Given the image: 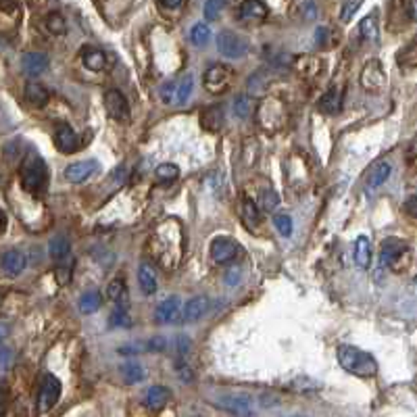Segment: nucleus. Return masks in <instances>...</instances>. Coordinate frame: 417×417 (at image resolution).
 I'll return each mask as SVG.
<instances>
[{
  "label": "nucleus",
  "instance_id": "obj_1",
  "mask_svg": "<svg viewBox=\"0 0 417 417\" xmlns=\"http://www.w3.org/2000/svg\"><path fill=\"white\" fill-rule=\"evenodd\" d=\"M336 355H338V363L342 365V369H347L353 376L374 378L378 374V361L369 353H365L353 345H340Z\"/></svg>",
  "mask_w": 417,
  "mask_h": 417
},
{
  "label": "nucleus",
  "instance_id": "obj_2",
  "mask_svg": "<svg viewBox=\"0 0 417 417\" xmlns=\"http://www.w3.org/2000/svg\"><path fill=\"white\" fill-rule=\"evenodd\" d=\"M19 180H21V188L26 192H30V194H36V192L44 190L48 173H46V163L38 153H32V155H28L23 159Z\"/></svg>",
  "mask_w": 417,
  "mask_h": 417
},
{
  "label": "nucleus",
  "instance_id": "obj_3",
  "mask_svg": "<svg viewBox=\"0 0 417 417\" xmlns=\"http://www.w3.org/2000/svg\"><path fill=\"white\" fill-rule=\"evenodd\" d=\"M213 405L234 417H253L255 400L249 394H222L213 400Z\"/></svg>",
  "mask_w": 417,
  "mask_h": 417
},
{
  "label": "nucleus",
  "instance_id": "obj_4",
  "mask_svg": "<svg viewBox=\"0 0 417 417\" xmlns=\"http://www.w3.org/2000/svg\"><path fill=\"white\" fill-rule=\"evenodd\" d=\"M61 382L57 376L52 374H46L40 382V388H38V396H36V405H38V411L40 413H48L61 398Z\"/></svg>",
  "mask_w": 417,
  "mask_h": 417
},
{
  "label": "nucleus",
  "instance_id": "obj_5",
  "mask_svg": "<svg viewBox=\"0 0 417 417\" xmlns=\"http://www.w3.org/2000/svg\"><path fill=\"white\" fill-rule=\"evenodd\" d=\"M232 84V69L228 65H211L204 73V88L211 94L226 92Z\"/></svg>",
  "mask_w": 417,
  "mask_h": 417
},
{
  "label": "nucleus",
  "instance_id": "obj_6",
  "mask_svg": "<svg viewBox=\"0 0 417 417\" xmlns=\"http://www.w3.org/2000/svg\"><path fill=\"white\" fill-rule=\"evenodd\" d=\"M217 48L228 59H242L249 52V42L234 32H222L217 36Z\"/></svg>",
  "mask_w": 417,
  "mask_h": 417
},
{
  "label": "nucleus",
  "instance_id": "obj_7",
  "mask_svg": "<svg viewBox=\"0 0 417 417\" xmlns=\"http://www.w3.org/2000/svg\"><path fill=\"white\" fill-rule=\"evenodd\" d=\"M104 109L115 122H130V104L126 96L115 88L104 92Z\"/></svg>",
  "mask_w": 417,
  "mask_h": 417
},
{
  "label": "nucleus",
  "instance_id": "obj_8",
  "mask_svg": "<svg viewBox=\"0 0 417 417\" xmlns=\"http://www.w3.org/2000/svg\"><path fill=\"white\" fill-rule=\"evenodd\" d=\"M208 251H211V259H213L215 263H220V265L232 263V261L238 257V253H240L238 244H236L232 238H228V236L215 238V240L211 242V246H208Z\"/></svg>",
  "mask_w": 417,
  "mask_h": 417
},
{
  "label": "nucleus",
  "instance_id": "obj_9",
  "mask_svg": "<svg viewBox=\"0 0 417 417\" xmlns=\"http://www.w3.org/2000/svg\"><path fill=\"white\" fill-rule=\"evenodd\" d=\"M409 246L405 240L400 238H386L380 246V263L384 267H394L405 255H407Z\"/></svg>",
  "mask_w": 417,
  "mask_h": 417
},
{
  "label": "nucleus",
  "instance_id": "obj_10",
  "mask_svg": "<svg viewBox=\"0 0 417 417\" xmlns=\"http://www.w3.org/2000/svg\"><path fill=\"white\" fill-rule=\"evenodd\" d=\"M361 86L371 92H378L386 86V73H384L380 61L374 59V61L365 63V67L361 71Z\"/></svg>",
  "mask_w": 417,
  "mask_h": 417
},
{
  "label": "nucleus",
  "instance_id": "obj_11",
  "mask_svg": "<svg viewBox=\"0 0 417 417\" xmlns=\"http://www.w3.org/2000/svg\"><path fill=\"white\" fill-rule=\"evenodd\" d=\"M98 161L96 159H86V161H75L71 165H67L65 169V180L71 184H81L86 180H90L96 171H98Z\"/></svg>",
  "mask_w": 417,
  "mask_h": 417
},
{
  "label": "nucleus",
  "instance_id": "obj_12",
  "mask_svg": "<svg viewBox=\"0 0 417 417\" xmlns=\"http://www.w3.org/2000/svg\"><path fill=\"white\" fill-rule=\"evenodd\" d=\"M238 17L242 21H265L269 17V7L263 0H244L238 9Z\"/></svg>",
  "mask_w": 417,
  "mask_h": 417
},
{
  "label": "nucleus",
  "instance_id": "obj_13",
  "mask_svg": "<svg viewBox=\"0 0 417 417\" xmlns=\"http://www.w3.org/2000/svg\"><path fill=\"white\" fill-rule=\"evenodd\" d=\"M226 122V111H224V104H211L200 113V126L208 132H217L222 130Z\"/></svg>",
  "mask_w": 417,
  "mask_h": 417
},
{
  "label": "nucleus",
  "instance_id": "obj_14",
  "mask_svg": "<svg viewBox=\"0 0 417 417\" xmlns=\"http://www.w3.org/2000/svg\"><path fill=\"white\" fill-rule=\"evenodd\" d=\"M180 307H182L180 296H169V298H165V300L157 307V311H155L157 322H159V324H173V322H177V318H180Z\"/></svg>",
  "mask_w": 417,
  "mask_h": 417
},
{
  "label": "nucleus",
  "instance_id": "obj_15",
  "mask_svg": "<svg viewBox=\"0 0 417 417\" xmlns=\"http://www.w3.org/2000/svg\"><path fill=\"white\" fill-rule=\"evenodd\" d=\"M206 307H208V298H206V296H202V294L192 296V298L184 304L182 320H184L186 324H194V322H198V320L204 316Z\"/></svg>",
  "mask_w": 417,
  "mask_h": 417
},
{
  "label": "nucleus",
  "instance_id": "obj_16",
  "mask_svg": "<svg viewBox=\"0 0 417 417\" xmlns=\"http://www.w3.org/2000/svg\"><path fill=\"white\" fill-rule=\"evenodd\" d=\"M55 146L61 151V153H75L77 146H79V138L77 134L69 128V126H59L57 132H55Z\"/></svg>",
  "mask_w": 417,
  "mask_h": 417
},
{
  "label": "nucleus",
  "instance_id": "obj_17",
  "mask_svg": "<svg viewBox=\"0 0 417 417\" xmlns=\"http://www.w3.org/2000/svg\"><path fill=\"white\" fill-rule=\"evenodd\" d=\"M48 57L44 52H26L23 59H21V67L28 75L36 77V75H42L46 69H48Z\"/></svg>",
  "mask_w": 417,
  "mask_h": 417
},
{
  "label": "nucleus",
  "instance_id": "obj_18",
  "mask_svg": "<svg viewBox=\"0 0 417 417\" xmlns=\"http://www.w3.org/2000/svg\"><path fill=\"white\" fill-rule=\"evenodd\" d=\"M0 265H3V269H5L7 275H19L26 269L28 259H26V255L21 251L13 249V251H7L3 255V259H0Z\"/></svg>",
  "mask_w": 417,
  "mask_h": 417
},
{
  "label": "nucleus",
  "instance_id": "obj_19",
  "mask_svg": "<svg viewBox=\"0 0 417 417\" xmlns=\"http://www.w3.org/2000/svg\"><path fill=\"white\" fill-rule=\"evenodd\" d=\"M26 100L32 104V107L42 109V107H46V104H48L50 94H48V90H46L42 84H38V81H28V84H26Z\"/></svg>",
  "mask_w": 417,
  "mask_h": 417
},
{
  "label": "nucleus",
  "instance_id": "obj_20",
  "mask_svg": "<svg viewBox=\"0 0 417 417\" xmlns=\"http://www.w3.org/2000/svg\"><path fill=\"white\" fill-rule=\"evenodd\" d=\"M390 173H392V165H390L388 161L376 163V165L371 167L369 175H367V186H369L371 190H378L380 186H384V184L388 182Z\"/></svg>",
  "mask_w": 417,
  "mask_h": 417
},
{
  "label": "nucleus",
  "instance_id": "obj_21",
  "mask_svg": "<svg viewBox=\"0 0 417 417\" xmlns=\"http://www.w3.org/2000/svg\"><path fill=\"white\" fill-rule=\"evenodd\" d=\"M138 282H140V288L146 296L155 294L157 292V273H155V267L151 263H140L138 267Z\"/></svg>",
  "mask_w": 417,
  "mask_h": 417
},
{
  "label": "nucleus",
  "instance_id": "obj_22",
  "mask_svg": "<svg viewBox=\"0 0 417 417\" xmlns=\"http://www.w3.org/2000/svg\"><path fill=\"white\" fill-rule=\"evenodd\" d=\"M340 104H342V90H336V86L330 88V90L318 100V107H320L324 113H330V115H334V113L340 111Z\"/></svg>",
  "mask_w": 417,
  "mask_h": 417
},
{
  "label": "nucleus",
  "instance_id": "obj_23",
  "mask_svg": "<svg viewBox=\"0 0 417 417\" xmlns=\"http://www.w3.org/2000/svg\"><path fill=\"white\" fill-rule=\"evenodd\" d=\"M81 61L90 71H102L104 67H107V57H104L102 50H98L94 46L81 48Z\"/></svg>",
  "mask_w": 417,
  "mask_h": 417
},
{
  "label": "nucleus",
  "instance_id": "obj_24",
  "mask_svg": "<svg viewBox=\"0 0 417 417\" xmlns=\"http://www.w3.org/2000/svg\"><path fill=\"white\" fill-rule=\"evenodd\" d=\"M355 263L361 269H369L371 265V240L367 236H359L355 240Z\"/></svg>",
  "mask_w": 417,
  "mask_h": 417
},
{
  "label": "nucleus",
  "instance_id": "obj_25",
  "mask_svg": "<svg viewBox=\"0 0 417 417\" xmlns=\"http://www.w3.org/2000/svg\"><path fill=\"white\" fill-rule=\"evenodd\" d=\"M167 400H169V388H165V386H151V388L146 390L144 403H146L148 409L161 411V409L167 405Z\"/></svg>",
  "mask_w": 417,
  "mask_h": 417
},
{
  "label": "nucleus",
  "instance_id": "obj_26",
  "mask_svg": "<svg viewBox=\"0 0 417 417\" xmlns=\"http://www.w3.org/2000/svg\"><path fill=\"white\" fill-rule=\"evenodd\" d=\"M48 253H50V257H52L57 263L69 259V255H71V242H69V238H65V236H55V238L48 242Z\"/></svg>",
  "mask_w": 417,
  "mask_h": 417
},
{
  "label": "nucleus",
  "instance_id": "obj_27",
  "mask_svg": "<svg viewBox=\"0 0 417 417\" xmlns=\"http://www.w3.org/2000/svg\"><path fill=\"white\" fill-rule=\"evenodd\" d=\"M100 304H102V296H100L98 290H88V292H84V294L79 296V300H77V307H79V311L84 313V316L96 313V311L100 309Z\"/></svg>",
  "mask_w": 417,
  "mask_h": 417
},
{
  "label": "nucleus",
  "instance_id": "obj_28",
  "mask_svg": "<svg viewBox=\"0 0 417 417\" xmlns=\"http://www.w3.org/2000/svg\"><path fill=\"white\" fill-rule=\"evenodd\" d=\"M107 296L117 302V307H128V288H126V280L124 278H115L109 286H107Z\"/></svg>",
  "mask_w": 417,
  "mask_h": 417
},
{
  "label": "nucleus",
  "instance_id": "obj_29",
  "mask_svg": "<svg viewBox=\"0 0 417 417\" xmlns=\"http://www.w3.org/2000/svg\"><path fill=\"white\" fill-rule=\"evenodd\" d=\"M119 371H122V378H124L126 384H138V382H142L146 378V371H144V367L138 361L124 363Z\"/></svg>",
  "mask_w": 417,
  "mask_h": 417
},
{
  "label": "nucleus",
  "instance_id": "obj_30",
  "mask_svg": "<svg viewBox=\"0 0 417 417\" xmlns=\"http://www.w3.org/2000/svg\"><path fill=\"white\" fill-rule=\"evenodd\" d=\"M190 42L194 44V46H198V48H202V46H206L208 42H211V28H208L206 23H196V26H192V30H190Z\"/></svg>",
  "mask_w": 417,
  "mask_h": 417
},
{
  "label": "nucleus",
  "instance_id": "obj_31",
  "mask_svg": "<svg viewBox=\"0 0 417 417\" xmlns=\"http://www.w3.org/2000/svg\"><path fill=\"white\" fill-rule=\"evenodd\" d=\"M280 204V196H278V192L271 188V186H267V188H263L261 192H259V200H257V206L259 208H263V211H273V208Z\"/></svg>",
  "mask_w": 417,
  "mask_h": 417
},
{
  "label": "nucleus",
  "instance_id": "obj_32",
  "mask_svg": "<svg viewBox=\"0 0 417 417\" xmlns=\"http://www.w3.org/2000/svg\"><path fill=\"white\" fill-rule=\"evenodd\" d=\"M155 175L161 184H171L180 177V167L173 165V163H161L157 169H155Z\"/></svg>",
  "mask_w": 417,
  "mask_h": 417
},
{
  "label": "nucleus",
  "instance_id": "obj_33",
  "mask_svg": "<svg viewBox=\"0 0 417 417\" xmlns=\"http://www.w3.org/2000/svg\"><path fill=\"white\" fill-rule=\"evenodd\" d=\"M359 32H361V36L365 38V40H371V42H376L378 40V17L371 13V15H367V17H363V21L359 23Z\"/></svg>",
  "mask_w": 417,
  "mask_h": 417
},
{
  "label": "nucleus",
  "instance_id": "obj_34",
  "mask_svg": "<svg viewBox=\"0 0 417 417\" xmlns=\"http://www.w3.org/2000/svg\"><path fill=\"white\" fill-rule=\"evenodd\" d=\"M192 88H194V77L188 73L182 81H180V86H175V102L177 104H186L188 100H190V96H192Z\"/></svg>",
  "mask_w": 417,
  "mask_h": 417
},
{
  "label": "nucleus",
  "instance_id": "obj_35",
  "mask_svg": "<svg viewBox=\"0 0 417 417\" xmlns=\"http://www.w3.org/2000/svg\"><path fill=\"white\" fill-rule=\"evenodd\" d=\"M251 113H253V98L249 94H240L234 100V115L240 119H246Z\"/></svg>",
  "mask_w": 417,
  "mask_h": 417
},
{
  "label": "nucleus",
  "instance_id": "obj_36",
  "mask_svg": "<svg viewBox=\"0 0 417 417\" xmlns=\"http://www.w3.org/2000/svg\"><path fill=\"white\" fill-rule=\"evenodd\" d=\"M109 326H111V328H130V326H132L128 307H117V309L111 313V316H109Z\"/></svg>",
  "mask_w": 417,
  "mask_h": 417
},
{
  "label": "nucleus",
  "instance_id": "obj_37",
  "mask_svg": "<svg viewBox=\"0 0 417 417\" xmlns=\"http://www.w3.org/2000/svg\"><path fill=\"white\" fill-rule=\"evenodd\" d=\"M46 30L55 36H63L67 32V23L65 17L61 13H48L46 15Z\"/></svg>",
  "mask_w": 417,
  "mask_h": 417
},
{
  "label": "nucleus",
  "instance_id": "obj_38",
  "mask_svg": "<svg viewBox=\"0 0 417 417\" xmlns=\"http://www.w3.org/2000/svg\"><path fill=\"white\" fill-rule=\"evenodd\" d=\"M226 3H228V0H206L204 7H202L204 19H206V21H215V19L222 15V11H224Z\"/></svg>",
  "mask_w": 417,
  "mask_h": 417
},
{
  "label": "nucleus",
  "instance_id": "obj_39",
  "mask_svg": "<svg viewBox=\"0 0 417 417\" xmlns=\"http://www.w3.org/2000/svg\"><path fill=\"white\" fill-rule=\"evenodd\" d=\"M242 215L249 224H259L261 222V208L257 206V202L253 198H244L242 200Z\"/></svg>",
  "mask_w": 417,
  "mask_h": 417
},
{
  "label": "nucleus",
  "instance_id": "obj_40",
  "mask_svg": "<svg viewBox=\"0 0 417 417\" xmlns=\"http://www.w3.org/2000/svg\"><path fill=\"white\" fill-rule=\"evenodd\" d=\"M398 65L403 69H415L417 65V57H415V42H411L407 48H403L398 52Z\"/></svg>",
  "mask_w": 417,
  "mask_h": 417
},
{
  "label": "nucleus",
  "instance_id": "obj_41",
  "mask_svg": "<svg viewBox=\"0 0 417 417\" xmlns=\"http://www.w3.org/2000/svg\"><path fill=\"white\" fill-rule=\"evenodd\" d=\"M273 226H275V230H278V232H280L284 238L292 236V232H294L292 217H290V215H286V213H278V215L273 217Z\"/></svg>",
  "mask_w": 417,
  "mask_h": 417
},
{
  "label": "nucleus",
  "instance_id": "obj_42",
  "mask_svg": "<svg viewBox=\"0 0 417 417\" xmlns=\"http://www.w3.org/2000/svg\"><path fill=\"white\" fill-rule=\"evenodd\" d=\"M71 275H73V265L69 263V259L61 261L57 265V271H55V278H57V284L59 286H67L71 282Z\"/></svg>",
  "mask_w": 417,
  "mask_h": 417
},
{
  "label": "nucleus",
  "instance_id": "obj_43",
  "mask_svg": "<svg viewBox=\"0 0 417 417\" xmlns=\"http://www.w3.org/2000/svg\"><path fill=\"white\" fill-rule=\"evenodd\" d=\"M361 5H363V0H347V5H345L342 11H340V19H342L345 23H349V21L353 19V15L359 11Z\"/></svg>",
  "mask_w": 417,
  "mask_h": 417
},
{
  "label": "nucleus",
  "instance_id": "obj_44",
  "mask_svg": "<svg viewBox=\"0 0 417 417\" xmlns=\"http://www.w3.org/2000/svg\"><path fill=\"white\" fill-rule=\"evenodd\" d=\"M190 347H192V342H190V338H188L186 334L175 336V351H177L180 357H186L188 351H190Z\"/></svg>",
  "mask_w": 417,
  "mask_h": 417
},
{
  "label": "nucleus",
  "instance_id": "obj_45",
  "mask_svg": "<svg viewBox=\"0 0 417 417\" xmlns=\"http://www.w3.org/2000/svg\"><path fill=\"white\" fill-rule=\"evenodd\" d=\"M161 98H163L165 104H171V102H173V98H175V81L163 84V88H161Z\"/></svg>",
  "mask_w": 417,
  "mask_h": 417
},
{
  "label": "nucleus",
  "instance_id": "obj_46",
  "mask_svg": "<svg viewBox=\"0 0 417 417\" xmlns=\"http://www.w3.org/2000/svg\"><path fill=\"white\" fill-rule=\"evenodd\" d=\"M146 349H148V351H153V353H161V351H165V349H167V340H165L163 336H155V338H151V340H148Z\"/></svg>",
  "mask_w": 417,
  "mask_h": 417
},
{
  "label": "nucleus",
  "instance_id": "obj_47",
  "mask_svg": "<svg viewBox=\"0 0 417 417\" xmlns=\"http://www.w3.org/2000/svg\"><path fill=\"white\" fill-rule=\"evenodd\" d=\"M177 374H180V380L182 382H192L194 380V374H192V369H190V365H186L184 361H177Z\"/></svg>",
  "mask_w": 417,
  "mask_h": 417
},
{
  "label": "nucleus",
  "instance_id": "obj_48",
  "mask_svg": "<svg viewBox=\"0 0 417 417\" xmlns=\"http://www.w3.org/2000/svg\"><path fill=\"white\" fill-rule=\"evenodd\" d=\"M13 363V353L9 349H0V371H7Z\"/></svg>",
  "mask_w": 417,
  "mask_h": 417
},
{
  "label": "nucleus",
  "instance_id": "obj_49",
  "mask_svg": "<svg viewBox=\"0 0 417 417\" xmlns=\"http://www.w3.org/2000/svg\"><path fill=\"white\" fill-rule=\"evenodd\" d=\"M9 400H11L9 390H7L5 386H0V415H3V413L9 409Z\"/></svg>",
  "mask_w": 417,
  "mask_h": 417
},
{
  "label": "nucleus",
  "instance_id": "obj_50",
  "mask_svg": "<svg viewBox=\"0 0 417 417\" xmlns=\"http://www.w3.org/2000/svg\"><path fill=\"white\" fill-rule=\"evenodd\" d=\"M159 5H161L163 9L173 11V9H180V7L184 5V0H159Z\"/></svg>",
  "mask_w": 417,
  "mask_h": 417
},
{
  "label": "nucleus",
  "instance_id": "obj_51",
  "mask_svg": "<svg viewBox=\"0 0 417 417\" xmlns=\"http://www.w3.org/2000/svg\"><path fill=\"white\" fill-rule=\"evenodd\" d=\"M328 36H330V32H328L326 28H318V30H316V42H318L320 46H324V44H326Z\"/></svg>",
  "mask_w": 417,
  "mask_h": 417
},
{
  "label": "nucleus",
  "instance_id": "obj_52",
  "mask_svg": "<svg viewBox=\"0 0 417 417\" xmlns=\"http://www.w3.org/2000/svg\"><path fill=\"white\" fill-rule=\"evenodd\" d=\"M11 334V326L7 322H0V342H3L5 338H9Z\"/></svg>",
  "mask_w": 417,
  "mask_h": 417
},
{
  "label": "nucleus",
  "instance_id": "obj_53",
  "mask_svg": "<svg viewBox=\"0 0 417 417\" xmlns=\"http://www.w3.org/2000/svg\"><path fill=\"white\" fill-rule=\"evenodd\" d=\"M405 208L411 217H415V196H409V200L405 202Z\"/></svg>",
  "mask_w": 417,
  "mask_h": 417
},
{
  "label": "nucleus",
  "instance_id": "obj_54",
  "mask_svg": "<svg viewBox=\"0 0 417 417\" xmlns=\"http://www.w3.org/2000/svg\"><path fill=\"white\" fill-rule=\"evenodd\" d=\"M407 17L409 21H415V0H407Z\"/></svg>",
  "mask_w": 417,
  "mask_h": 417
},
{
  "label": "nucleus",
  "instance_id": "obj_55",
  "mask_svg": "<svg viewBox=\"0 0 417 417\" xmlns=\"http://www.w3.org/2000/svg\"><path fill=\"white\" fill-rule=\"evenodd\" d=\"M226 282L232 286L234 282H238V273H236V269H230V273H228V278H226Z\"/></svg>",
  "mask_w": 417,
  "mask_h": 417
},
{
  "label": "nucleus",
  "instance_id": "obj_56",
  "mask_svg": "<svg viewBox=\"0 0 417 417\" xmlns=\"http://www.w3.org/2000/svg\"><path fill=\"white\" fill-rule=\"evenodd\" d=\"M134 353H138L136 347H122L119 349V355H134Z\"/></svg>",
  "mask_w": 417,
  "mask_h": 417
},
{
  "label": "nucleus",
  "instance_id": "obj_57",
  "mask_svg": "<svg viewBox=\"0 0 417 417\" xmlns=\"http://www.w3.org/2000/svg\"><path fill=\"white\" fill-rule=\"evenodd\" d=\"M7 230V215L0 211V234H3Z\"/></svg>",
  "mask_w": 417,
  "mask_h": 417
},
{
  "label": "nucleus",
  "instance_id": "obj_58",
  "mask_svg": "<svg viewBox=\"0 0 417 417\" xmlns=\"http://www.w3.org/2000/svg\"><path fill=\"white\" fill-rule=\"evenodd\" d=\"M3 302H5V294H3V292H0V304H3Z\"/></svg>",
  "mask_w": 417,
  "mask_h": 417
}]
</instances>
